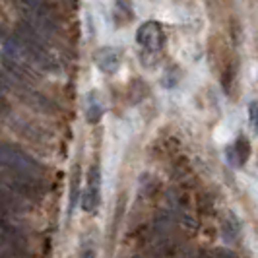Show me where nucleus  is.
I'll list each match as a JSON object with an SVG mask.
<instances>
[{"mask_svg":"<svg viewBox=\"0 0 258 258\" xmlns=\"http://www.w3.org/2000/svg\"><path fill=\"white\" fill-rule=\"evenodd\" d=\"M0 165L16 171L20 177L33 179L39 175V165L24 152L12 146H0Z\"/></svg>","mask_w":258,"mask_h":258,"instance_id":"obj_1","label":"nucleus"},{"mask_svg":"<svg viewBox=\"0 0 258 258\" xmlns=\"http://www.w3.org/2000/svg\"><path fill=\"white\" fill-rule=\"evenodd\" d=\"M136 39L148 52H159L163 47V29L157 22H146L138 27Z\"/></svg>","mask_w":258,"mask_h":258,"instance_id":"obj_2","label":"nucleus"},{"mask_svg":"<svg viewBox=\"0 0 258 258\" xmlns=\"http://www.w3.org/2000/svg\"><path fill=\"white\" fill-rule=\"evenodd\" d=\"M99 190H101V175H99V167L93 165L90 169V175H88V186L84 190V198H82V206L86 212H95L99 206Z\"/></svg>","mask_w":258,"mask_h":258,"instance_id":"obj_3","label":"nucleus"},{"mask_svg":"<svg viewBox=\"0 0 258 258\" xmlns=\"http://www.w3.org/2000/svg\"><path fill=\"white\" fill-rule=\"evenodd\" d=\"M95 64L97 68L105 72V74H113L118 68V51L116 49H111V47H103L99 49L97 54H95Z\"/></svg>","mask_w":258,"mask_h":258,"instance_id":"obj_4","label":"nucleus"},{"mask_svg":"<svg viewBox=\"0 0 258 258\" xmlns=\"http://www.w3.org/2000/svg\"><path fill=\"white\" fill-rule=\"evenodd\" d=\"M225 155H227V159H229L231 165H243L246 159H248V155H250V144H248V140H246L245 136H241L233 146L227 148Z\"/></svg>","mask_w":258,"mask_h":258,"instance_id":"obj_5","label":"nucleus"},{"mask_svg":"<svg viewBox=\"0 0 258 258\" xmlns=\"http://www.w3.org/2000/svg\"><path fill=\"white\" fill-rule=\"evenodd\" d=\"M103 116V105L97 101L95 91L88 93V109H86V118L88 122H99V118Z\"/></svg>","mask_w":258,"mask_h":258,"instance_id":"obj_6","label":"nucleus"},{"mask_svg":"<svg viewBox=\"0 0 258 258\" xmlns=\"http://www.w3.org/2000/svg\"><path fill=\"white\" fill-rule=\"evenodd\" d=\"M248 120H250V126L258 134V101H250L248 105Z\"/></svg>","mask_w":258,"mask_h":258,"instance_id":"obj_7","label":"nucleus"},{"mask_svg":"<svg viewBox=\"0 0 258 258\" xmlns=\"http://www.w3.org/2000/svg\"><path fill=\"white\" fill-rule=\"evenodd\" d=\"M84 258H95V254H93L91 250H88V252H86V256H84Z\"/></svg>","mask_w":258,"mask_h":258,"instance_id":"obj_8","label":"nucleus"}]
</instances>
